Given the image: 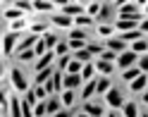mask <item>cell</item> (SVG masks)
<instances>
[{
  "label": "cell",
  "mask_w": 148,
  "mask_h": 117,
  "mask_svg": "<svg viewBox=\"0 0 148 117\" xmlns=\"http://www.w3.org/2000/svg\"><path fill=\"white\" fill-rule=\"evenodd\" d=\"M55 55H58V57H64V55H72V50H69V43H67V38L58 43V48H55Z\"/></svg>",
  "instance_id": "34"
},
{
  "label": "cell",
  "mask_w": 148,
  "mask_h": 117,
  "mask_svg": "<svg viewBox=\"0 0 148 117\" xmlns=\"http://www.w3.org/2000/svg\"><path fill=\"white\" fill-rule=\"evenodd\" d=\"M112 88V81L108 77H98V88H96V98H105V93Z\"/></svg>",
  "instance_id": "20"
},
{
  "label": "cell",
  "mask_w": 148,
  "mask_h": 117,
  "mask_svg": "<svg viewBox=\"0 0 148 117\" xmlns=\"http://www.w3.org/2000/svg\"><path fill=\"white\" fill-rule=\"evenodd\" d=\"M53 74H55V67H48L43 72H36V74H34V86H45L53 79Z\"/></svg>",
  "instance_id": "17"
},
{
  "label": "cell",
  "mask_w": 148,
  "mask_h": 117,
  "mask_svg": "<svg viewBox=\"0 0 148 117\" xmlns=\"http://www.w3.org/2000/svg\"><path fill=\"white\" fill-rule=\"evenodd\" d=\"M96 88H98V77L84 84V88H81V101H84V103L86 101H93V98H96Z\"/></svg>",
  "instance_id": "16"
},
{
  "label": "cell",
  "mask_w": 148,
  "mask_h": 117,
  "mask_svg": "<svg viewBox=\"0 0 148 117\" xmlns=\"http://www.w3.org/2000/svg\"><path fill=\"white\" fill-rule=\"evenodd\" d=\"M141 101H143V105H146V107H148V88H146V91H143V93H141Z\"/></svg>",
  "instance_id": "44"
},
{
  "label": "cell",
  "mask_w": 148,
  "mask_h": 117,
  "mask_svg": "<svg viewBox=\"0 0 148 117\" xmlns=\"http://www.w3.org/2000/svg\"><path fill=\"white\" fill-rule=\"evenodd\" d=\"M60 101H62V105L67 107V110H72V107L77 105V101H79V98H77V91H62V93H60Z\"/></svg>",
  "instance_id": "21"
},
{
  "label": "cell",
  "mask_w": 148,
  "mask_h": 117,
  "mask_svg": "<svg viewBox=\"0 0 148 117\" xmlns=\"http://www.w3.org/2000/svg\"><path fill=\"white\" fill-rule=\"evenodd\" d=\"M58 7H60L62 14L72 17V19H77V17L86 14V3H58Z\"/></svg>",
  "instance_id": "5"
},
{
  "label": "cell",
  "mask_w": 148,
  "mask_h": 117,
  "mask_svg": "<svg viewBox=\"0 0 148 117\" xmlns=\"http://www.w3.org/2000/svg\"><path fill=\"white\" fill-rule=\"evenodd\" d=\"M100 60H108V62H117V53H112V50H108V48H105V53L100 55Z\"/></svg>",
  "instance_id": "41"
},
{
  "label": "cell",
  "mask_w": 148,
  "mask_h": 117,
  "mask_svg": "<svg viewBox=\"0 0 148 117\" xmlns=\"http://www.w3.org/2000/svg\"><path fill=\"white\" fill-rule=\"evenodd\" d=\"M55 62H58V55H55V50H48L43 57H38L31 65V72L36 74V72H43V69H48V67H55Z\"/></svg>",
  "instance_id": "8"
},
{
  "label": "cell",
  "mask_w": 148,
  "mask_h": 117,
  "mask_svg": "<svg viewBox=\"0 0 148 117\" xmlns=\"http://www.w3.org/2000/svg\"><path fill=\"white\" fill-rule=\"evenodd\" d=\"M141 117H148V112H143V115H141Z\"/></svg>",
  "instance_id": "48"
},
{
  "label": "cell",
  "mask_w": 148,
  "mask_h": 117,
  "mask_svg": "<svg viewBox=\"0 0 148 117\" xmlns=\"http://www.w3.org/2000/svg\"><path fill=\"white\" fill-rule=\"evenodd\" d=\"M93 65H96V72H98V74H100V77H108V79L112 77V74H115V69H117V67H115V62H108V60H100V57L93 62Z\"/></svg>",
  "instance_id": "13"
},
{
  "label": "cell",
  "mask_w": 148,
  "mask_h": 117,
  "mask_svg": "<svg viewBox=\"0 0 148 117\" xmlns=\"http://www.w3.org/2000/svg\"><path fill=\"white\" fill-rule=\"evenodd\" d=\"M138 69H141L143 74H148V53H146V55H141V57H138Z\"/></svg>",
  "instance_id": "40"
},
{
  "label": "cell",
  "mask_w": 148,
  "mask_h": 117,
  "mask_svg": "<svg viewBox=\"0 0 148 117\" xmlns=\"http://www.w3.org/2000/svg\"><path fill=\"white\" fill-rule=\"evenodd\" d=\"M34 12L36 14H53V12H60V7H58V3H48V0H34Z\"/></svg>",
  "instance_id": "10"
},
{
  "label": "cell",
  "mask_w": 148,
  "mask_h": 117,
  "mask_svg": "<svg viewBox=\"0 0 148 117\" xmlns=\"http://www.w3.org/2000/svg\"><path fill=\"white\" fill-rule=\"evenodd\" d=\"M48 31H50V22L48 19H34L31 26H29V34H34V36H45Z\"/></svg>",
  "instance_id": "14"
},
{
  "label": "cell",
  "mask_w": 148,
  "mask_h": 117,
  "mask_svg": "<svg viewBox=\"0 0 148 117\" xmlns=\"http://www.w3.org/2000/svg\"><path fill=\"white\" fill-rule=\"evenodd\" d=\"M103 103L108 105V110H122L124 107V96H122V91H119V88H110V91L105 93V98H103Z\"/></svg>",
  "instance_id": "3"
},
{
  "label": "cell",
  "mask_w": 148,
  "mask_h": 117,
  "mask_svg": "<svg viewBox=\"0 0 148 117\" xmlns=\"http://www.w3.org/2000/svg\"><path fill=\"white\" fill-rule=\"evenodd\" d=\"M74 117H91V115H88V112H84V110H79V112L74 115Z\"/></svg>",
  "instance_id": "47"
},
{
  "label": "cell",
  "mask_w": 148,
  "mask_h": 117,
  "mask_svg": "<svg viewBox=\"0 0 148 117\" xmlns=\"http://www.w3.org/2000/svg\"><path fill=\"white\" fill-rule=\"evenodd\" d=\"M81 69H84V65H81L79 60H74V57H72L69 67H67V74H81Z\"/></svg>",
  "instance_id": "37"
},
{
  "label": "cell",
  "mask_w": 148,
  "mask_h": 117,
  "mask_svg": "<svg viewBox=\"0 0 148 117\" xmlns=\"http://www.w3.org/2000/svg\"><path fill=\"white\" fill-rule=\"evenodd\" d=\"M53 117H74V115H72V110H67V107H64V110H60L58 115H53Z\"/></svg>",
  "instance_id": "42"
},
{
  "label": "cell",
  "mask_w": 148,
  "mask_h": 117,
  "mask_svg": "<svg viewBox=\"0 0 148 117\" xmlns=\"http://www.w3.org/2000/svg\"><path fill=\"white\" fill-rule=\"evenodd\" d=\"M115 67L119 72H127V69H132V67H138V55L134 50H124V53H119L117 55V62H115Z\"/></svg>",
  "instance_id": "2"
},
{
  "label": "cell",
  "mask_w": 148,
  "mask_h": 117,
  "mask_svg": "<svg viewBox=\"0 0 148 117\" xmlns=\"http://www.w3.org/2000/svg\"><path fill=\"white\" fill-rule=\"evenodd\" d=\"M81 110L88 112L91 117H105V103H103V98H93V101H86L81 105Z\"/></svg>",
  "instance_id": "7"
},
{
  "label": "cell",
  "mask_w": 148,
  "mask_h": 117,
  "mask_svg": "<svg viewBox=\"0 0 148 117\" xmlns=\"http://www.w3.org/2000/svg\"><path fill=\"white\" fill-rule=\"evenodd\" d=\"M48 22L55 26V29H67V31L74 29V19L67 17V14H62V12H53V14L48 17Z\"/></svg>",
  "instance_id": "9"
},
{
  "label": "cell",
  "mask_w": 148,
  "mask_h": 117,
  "mask_svg": "<svg viewBox=\"0 0 148 117\" xmlns=\"http://www.w3.org/2000/svg\"><path fill=\"white\" fill-rule=\"evenodd\" d=\"M26 17H29V14L22 12V10H17L12 3H3V19H5V24H12V22L26 19Z\"/></svg>",
  "instance_id": "6"
},
{
  "label": "cell",
  "mask_w": 148,
  "mask_h": 117,
  "mask_svg": "<svg viewBox=\"0 0 148 117\" xmlns=\"http://www.w3.org/2000/svg\"><path fill=\"white\" fill-rule=\"evenodd\" d=\"M84 79L81 74H67L64 72V91H77V88H84Z\"/></svg>",
  "instance_id": "12"
},
{
  "label": "cell",
  "mask_w": 148,
  "mask_h": 117,
  "mask_svg": "<svg viewBox=\"0 0 148 117\" xmlns=\"http://www.w3.org/2000/svg\"><path fill=\"white\" fill-rule=\"evenodd\" d=\"M119 112H122V117H141V115H138V105H136L134 101H127L124 107H122Z\"/></svg>",
  "instance_id": "26"
},
{
  "label": "cell",
  "mask_w": 148,
  "mask_h": 117,
  "mask_svg": "<svg viewBox=\"0 0 148 117\" xmlns=\"http://www.w3.org/2000/svg\"><path fill=\"white\" fill-rule=\"evenodd\" d=\"M7 74H10V84H12V91L17 93H29L34 84H29V74L22 69V67H12L7 69Z\"/></svg>",
  "instance_id": "1"
},
{
  "label": "cell",
  "mask_w": 148,
  "mask_h": 117,
  "mask_svg": "<svg viewBox=\"0 0 148 117\" xmlns=\"http://www.w3.org/2000/svg\"><path fill=\"white\" fill-rule=\"evenodd\" d=\"M103 43H105V48H108V50L117 53V55H119V53H124V50H129V46H127L122 38H119V36H112V38H108V41H103Z\"/></svg>",
  "instance_id": "15"
},
{
  "label": "cell",
  "mask_w": 148,
  "mask_h": 117,
  "mask_svg": "<svg viewBox=\"0 0 148 117\" xmlns=\"http://www.w3.org/2000/svg\"><path fill=\"white\" fill-rule=\"evenodd\" d=\"M67 43H69V50H72V53H79V50H84V48L88 46V41H69V38H67Z\"/></svg>",
  "instance_id": "38"
},
{
  "label": "cell",
  "mask_w": 148,
  "mask_h": 117,
  "mask_svg": "<svg viewBox=\"0 0 148 117\" xmlns=\"http://www.w3.org/2000/svg\"><path fill=\"white\" fill-rule=\"evenodd\" d=\"M69 41H88V29H79V26H74V29L67 34Z\"/></svg>",
  "instance_id": "27"
},
{
  "label": "cell",
  "mask_w": 148,
  "mask_h": 117,
  "mask_svg": "<svg viewBox=\"0 0 148 117\" xmlns=\"http://www.w3.org/2000/svg\"><path fill=\"white\" fill-rule=\"evenodd\" d=\"M143 19H148V3H143Z\"/></svg>",
  "instance_id": "46"
},
{
  "label": "cell",
  "mask_w": 148,
  "mask_h": 117,
  "mask_svg": "<svg viewBox=\"0 0 148 117\" xmlns=\"http://www.w3.org/2000/svg\"><path fill=\"white\" fill-rule=\"evenodd\" d=\"M141 74H143V72L138 69V67H132V69L122 72V81H129V84H132V81H136V79L141 77Z\"/></svg>",
  "instance_id": "30"
},
{
  "label": "cell",
  "mask_w": 148,
  "mask_h": 117,
  "mask_svg": "<svg viewBox=\"0 0 148 117\" xmlns=\"http://www.w3.org/2000/svg\"><path fill=\"white\" fill-rule=\"evenodd\" d=\"M112 26H115L117 36H122V34H127V31H136L138 26H141V22H136V19H117Z\"/></svg>",
  "instance_id": "11"
},
{
  "label": "cell",
  "mask_w": 148,
  "mask_h": 117,
  "mask_svg": "<svg viewBox=\"0 0 148 117\" xmlns=\"http://www.w3.org/2000/svg\"><path fill=\"white\" fill-rule=\"evenodd\" d=\"M138 29H141V34H143V36H148V19H143V22H141V26H138Z\"/></svg>",
  "instance_id": "43"
},
{
  "label": "cell",
  "mask_w": 148,
  "mask_h": 117,
  "mask_svg": "<svg viewBox=\"0 0 148 117\" xmlns=\"http://www.w3.org/2000/svg\"><path fill=\"white\" fill-rule=\"evenodd\" d=\"M22 41L19 34H12V31H3V57H10L14 55V48L17 43Z\"/></svg>",
  "instance_id": "4"
},
{
  "label": "cell",
  "mask_w": 148,
  "mask_h": 117,
  "mask_svg": "<svg viewBox=\"0 0 148 117\" xmlns=\"http://www.w3.org/2000/svg\"><path fill=\"white\" fill-rule=\"evenodd\" d=\"M41 38H43V43H45V46H48V50H55V48H58V43L62 41L55 31H48L45 36H41Z\"/></svg>",
  "instance_id": "25"
},
{
  "label": "cell",
  "mask_w": 148,
  "mask_h": 117,
  "mask_svg": "<svg viewBox=\"0 0 148 117\" xmlns=\"http://www.w3.org/2000/svg\"><path fill=\"white\" fill-rule=\"evenodd\" d=\"M74 55V60H79L81 65H91V62H96V57L88 53V48H84V50H79V53H72Z\"/></svg>",
  "instance_id": "28"
},
{
  "label": "cell",
  "mask_w": 148,
  "mask_h": 117,
  "mask_svg": "<svg viewBox=\"0 0 148 117\" xmlns=\"http://www.w3.org/2000/svg\"><path fill=\"white\" fill-rule=\"evenodd\" d=\"M86 48H88V53H91V55L98 60V57L105 53V43H103V41H88V46H86Z\"/></svg>",
  "instance_id": "23"
},
{
  "label": "cell",
  "mask_w": 148,
  "mask_h": 117,
  "mask_svg": "<svg viewBox=\"0 0 148 117\" xmlns=\"http://www.w3.org/2000/svg\"><path fill=\"white\" fill-rule=\"evenodd\" d=\"M81 79H84V81L96 79V65H93V62H91V65H84V69H81Z\"/></svg>",
  "instance_id": "33"
},
{
  "label": "cell",
  "mask_w": 148,
  "mask_h": 117,
  "mask_svg": "<svg viewBox=\"0 0 148 117\" xmlns=\"http://www.w3.org/2000/svg\"><path fill=\"white\" fill-rule=\"evenodd\" d=\"M34 93H36L38 101H48V98H50V93L45 91V86H34Z\"/></svg>",
  "instance_id": "39"
},
{
  "label": "cell",
  "mask_w": 148,
  "mask_h": 117,
  "mask_svg": "<svg viewBox=\"0 0 148 117\" xmlns=\"http://www.w3.org/2000/svg\"><path fill=\"white\" fill-rule=\"evenodd\" d=\"M100 10H103V3H96V0H93V3H86V14L93 17V19L100 14Z\"/></svg>",
  "instance_id": "32"
},
{
  "label": "cell",
  "mask_w": 148,
  "mask_h": 117,
  "mask_svg": "<svg viewBox=\"0 0 148 117\" xmlns=\"http://www.w3.org/2000/svg\"><path fill=\"white\" fill-rule=\"evenodd\" d=\"M45 105H48V117H53V115H58L60 110H64V105H62V101H60V96H50L48 101H45Z\"/></svg>",
  "instance_id": "18"
},
{
  "label": "cell",
  "mask_w": 148,
  "mask_h": 117,
  "mask_svg": "<svg viewBox=\"0 0 148 117\" xmlns=\"http://www.w3.org/2000/svg\"><path fill=\"white\" fill-rule=\"evenodd\" d=\"M146 88H148V74H141L136 81L129 84V91H132V93H143Z\"/></svg>",
  "instance_id": "19"
},
{
  "label": "cell",
  "mask_w": 148,
  "mask_h": 117,
  "mask_svg": "<svg viewBox=\"0 0 148 117\" xmlns=\"http://www.w3.org/2000/svg\"><path fill=\"white\" fill-rule=\"evenodd\" d=\"M34 117H48V105H45V101H38L34 105Z\"/></svg>",
  "instance_id": "35"
},
{
  "label": "cell",
  "mask_w": 148,
  "mask_h": 117,
  "mask_svg": "<svg viewBox=\"0 0 148 117\" xmlns=\"http://www.w3.org/2000/svg\"><path fill=\"white\" fill-rule=\"evenodd\" d=\"M14 60L19 62V65H29V62H36L38 57H36L34 50H24V53H19V55H14Z\"/></svg>",
  "instance_id": "29"
},
{
  "label": "cell",
  "mask_w": 148,
  "mask_h": 117,
  "mask_svg": "<svg viewBox=\"0 0 148 117\" xmlns=\"http://www.w3.org/2000/svg\"><path fill=\"white\" fill-rule=\"evenodd\" d=\"M129 50H134V53H136L138 57H141V55H146V53H148V36H143L141 41L132 43V46H129Z\"/></svg>",
  "instance_id": "24"
},
{
  "label": "cell",
  "mask_w": 148,
  "mask_h": 117,
  "mask_svg": "<svg viewBox=\"0 0 148 117\" xmlns=\"http://www.w3.org/2000/svg\"><path fill=\"white\" fill-rule=\"evenodd\" d=\"M74 26H79V29H91L93 26V17H88V14H81L74 19Z\"/></svg>",
  "instance_id": "31"
},
{
  "label": "cell",
  "mask_w": 148,
  "mask_h": 117,
  "mask_svg": "<svg viewBox=\"0 0 148 117\" xmlns=\"http://www.w3.org/2000/svg\"><path fill=\"white\" fill-rule=\"evenodd\" d=\"M105 117H119V112H117V110H108Z\"/></svg>",
  "instance_id": "45"
},
{
  "label": "cell",
  "mask_w": 148,
  "mask_h": 117,
  "mask_svg": "<svg viewBox=\"0 0 148 117\" xmlns=\"http://www.w3.org/2000/svg\"><path fill=\"white\" fill-rule=\"evenodd\" d=\"M5 117H7V115H5Z\"/></svg>",
  "instance_id": "49"
},
{
  "label": "cell",
  "mask_w": 148,
  "mask_h": 117,
  "mask_svg": "<svg viewBox=\"0 0 148 117\" xmlns=\"http://www.w3.org/2000/svg\"><path fill=\"white\" fill-rule=\"evenodd\" d=\"M72 57H74V55H64V57H58V62H55V67H58L60 72H67V67H69Z\"/></svg>",
  "instance_id": "36"
},
{
  "label": "cell",
  "mask_w": 148,
  "mask_h": 117,
  "mask_svg": "<svg viewBox=\"0 0 148 117\" xmlns=\"http://www.w3.org/2000/svg\"><path fill=\"white\" fill-rule=\"evenodd\" d=\"M96 34H98L103 41H108V38H112L117 31H115V26H112V24H98V26H96Z\"/></svg>",
  "instance_id": "22"
}]
</instances>
